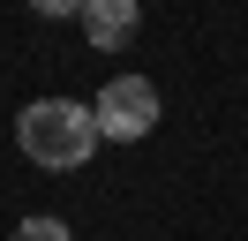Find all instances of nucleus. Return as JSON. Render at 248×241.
Returning a JSON list of instances; mask_svg holds the SVG:
<instances>
[{
	"label": "nucleus",
	"instance_id": "nucleus-3",
	"mask_svg": "<svg viewBox=\"0 0 248 241\" xmlns=\"http://www.w3.org/2000/svg\"><path fill=\"white\" fill-rule=\"evenodd\" d=\"M136 30H143V8H136V0H83V38H91L98 53H121Z\"/></svg>",
	"mask_w": 248,
	"mask_h": 241
},
{
	"label": "nucleus",
	"instance_id": "nucleus-1",
	"mask_svg": "<svg viewBox=\"0 0 248 241\" xmlns=\"http://www.w3.org/2000/svg\"><path fill=\"white\" fill-rule=\"evenodd\" d=\"M98 143H106L98 136V113L76 105V98H38V105L16 113V151L31 166H46V173H76Z\"/></svg>",
	"mask_w": 248,
	"mask_h": 241
},
{
	"label": "nucleus",
	"instance_id": "nucleus-4",
	"mask_svg": "<svg viewBox=\"0 0 248 241\" xmlns=\"http://www.w3.org/2000/svg\"><path fill=\"white\" fill-rule=\"evenodd\" d=\"M8 241H76V234H68L61 219H23V226H16Z\"/></svg>",
	"mask_w": 248,
	"mask_h": 241
},
{
	"label": "nucleus",
	"instance_id": "nucleus-2",
	"mask_svg": "<svg viewBox=\"0 0 248 241\" xmlns=\"http://www.w3.org/2000/svg\"><path fill=\"white\" fill-rule=\"evenodd\" d=\"M91 113H98V136H106V143H143V136L158 128V90L143 83V75H113L91 98Z\"/></svg>",
	"mask_w": 248,
	"mask_h": 241
}]
</instances>
